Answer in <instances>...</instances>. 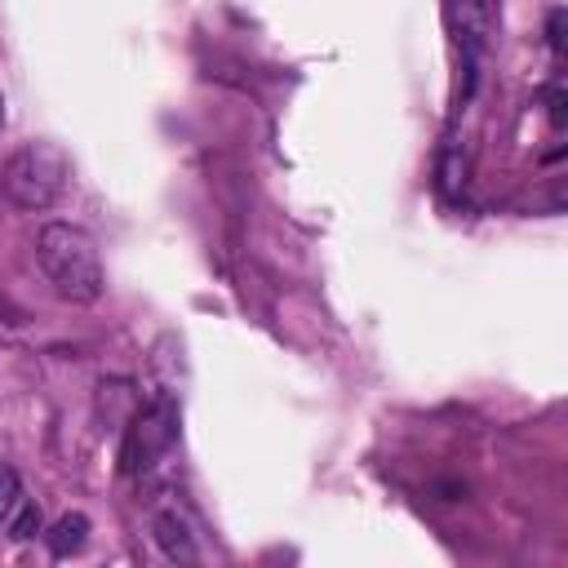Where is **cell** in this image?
<instances>
[{
	"label": "cell",
	"instance_id": "8fae6325",
	"mask_svg": "<svg viewBox=\"0 0 568 568\" xmlns=\"http://www.w3.org/2000/svg\"><path fill=\"white\" fill-rule=\"evenodd\" d=\"M546 40H550V49H555V53L564 49V9H555V13H550V22H546Z\"/></svg>",
	"mask_w": 568,
	"mask_h": 568
},
{
	"label": "cell",
	"instance_id": "ba28073f",
	"mask_svg": "<svg viewBox=\"0 0 568 568\" xmlns=\"http://www.w3.org/2000/svg\"><path fill=\"white\" fill-rule=\"evenodd\" d=\"M4 528H9V537H13V541H31V537L44 528V519H40V506L22 501V506L9 515V524H4Z\"/></svg>",
	"mask_w": 568,
	"mask_h": 568
},
{
	"label": "cell",
	"instance_id": "277c9868",
	"mask_svg": "<svg viewBox=\"0 0 568 568\" xmlns=\"http://www.w3.org/2000/svg\"><path fill=\"white\" fill-rule=\"evenodd\" d=\"M448 22L457 31V44L466 53H479L493 27V4L488 0H448Z\"/></svg>",
	"mask_w": 568,
	"mask_h": 568
},
{
	"label": "cell",
	"instance_id": "7c38bea8",
	"mask_svg": "<svg viewBox=\"0 0 568 568\" xmlns=\"http://www.w3.org/2000/svg\"><path fill=\"white\" fill-rule=\"evenodd\" d=\"M0 120H4V98H0Z\"/></svg>",
	"mask_w": 568,
	"mask_h": 568
},
{
	"label": "cell",
	"instance_id": "3957f363",
	"mask_svg": "<svg viewBox=\"0 0 568 568\" xmlns=\"http://www.w3.org/2000/svg\"><path fill=\"white\" fill-rule=\"evenodd\" d=\"M178 439V404L173 399H151L146 408L133 413L129 430H124V444H120V470L124 475H138V470H151Z\"/></svg>",
	"mask_w": 568,
	"mask_h": 568
},
{
	"label": "cell",
	"instance_id": "30bf717a",
	"mask_svg": "<svg viewBox=\"0 0 568 568\" xmlns=\"http://www.w3.org/2000/svg\"><path fill=\"white\" fill-rule=\"evenodd\" d=\"M541 98H546L550 124H555V129H564V120H568V98H564V89H559V84H550V89H546Z\"/></svg>",
	"mask_w": 568,
	"mask_h": 568
},
{
	"label": "cell",
	"instance_id": "8992f818",
	"mask_svg": "<svg viewBox=\"0 0 568 568\" xmlns=\"http://www.w3.org/2000/svg\"><path fill=\"white\" fill-rule=\"evenodd\" d=\"M49 550L62 559V555H75L84 541H89V515H80V510H71V515H62L53 528H49Z\"/></svg>",
	"mask_w": 568,
	"mask_h": 568
},
{
	"label": "cell",
	"instance_id": "9c48e42d",
	"mask_svg": "<svg viewBox=\"0 0 568 568\" xmlns=\"http://www.w3.org/2000/svg\"><path fill=\"white\" fill-rule=\"evenodd\" d=\"M22 506V479L9 470V466H0V528L9 524V515Z\"/></svg>",
	"mask_w": 568,
	"mask_h": 568
},
{
	"label": "cell",
	"instance_id": "52a82bcc",
	"mask_svg": "<svg viewBox=\"0 0 568 568\" xmlns=\"http://www.w3.org/2000/svg\"><path fill=\"white\" fill-rule=\"evenodd\" d=\"M466 186V146L457 138H448V146L439 151V191L457 195Z\"/></svg>",
	"mask_w": 568,
	"mask_h": 568
},
{
	"label": "cell",
	"instance_id": "6da1fadb",
	"mask_svg": "<svg viewBox=\"0 0 568 568\" xmlns=\"http://www.w3.org/2000/svg\"><path fill=\"white\" fill-rule=\"evenodd\" d=\"M36 257L40 271L49 275V284L58 288V297L67 302H98L102 297V257L98 244L84 226L75 222H44L36 235Z\"/></svg>",
	"mask_w": 568,
	"mask_h": 568
},
{
	"label": "cell",
	"instance_id": "7a4b0ae2",
	"mask_svg": "<svg viewBox=\"0 0 568 568\" xmlns=\"http://www.w3.org/2000/svg\"><path fill=\"white\" fill-rule=\"evenodd\" d=\"M0 182L18 209H49L67 186V155L53 142H27L9 155Z\"/></svg>",
	"mask_w": 568,
	"mask_h": 568
},
{
	"label": "cell",
	"instance_id": "5b68a950",
	"mask_svg": "<svg viewBox=\"0 0 568 568\" xmlns=\"http://www.w3.org/2000/svg\"><path fill=\"white\" fill-rule=\"evenodd\" d=\"M151 537H155V546H160L173 564H195V559H200V546H195V537H191V528H186V519H182L178 510H160V515L151 519Z\"/></svg>",
	"mask_w": 568,
	"mask_h": 568
}]
</instances>
